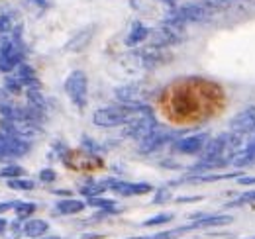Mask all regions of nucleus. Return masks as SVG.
<instances>
[{"label": "nucleus", "instance_id": "15", "mask_svg": "<svg viewBox=\"0 0 255 239\" xmlns=\"http://www.w3.org/2000/svg\"><path fill=\"white\" fill-rule=\"evenodd\" d=\"M87 206L100 208V210H104V212H110V214H118V212H120L116 200H112V198H102V196H93V198H89V200H87Z\"/></svg>", "mask_w": 255, "mask_h": 239}, {"label": "nucleus", "instance_id": "4", "mask_svg": "<svg viewBox=\"0 0 255 239\" xmlns=\"http://www.w3.org/2000/svg\"><path fill=\"white\" fill-rule=\"evenodd\" d=\"M65 92L75 106L85 108L89 104V79H87V75L83 71H73L65 79Z\"/></svg>", "mask_w": 255, "mask_h": 239}, {"label": "nucleus", "instance_id": "16", "mask_svg": "<svg viewBox=\"0 0 255 239\" xmlns=\"http://www.w3.org/2000/svg\"><path fill=\"white\" fill-rule=\"evenodd\" d=\"M106 190H108V188H106L104 180H102V182H89V184H85V186L81 188V194H83L85 198H93V196L104 194Z\"/></svg>", "mask_w": 255, "mask_h": 239}, {"label": "nucleus", "instance_id": "1", "mask_svg": "<svg viewBox=\"0 0 255 239\" xmlns=\"http://www.w3.org/2000/svg\"><path fill=\"white\" fill-rule=\"evenodd\" d=\"M228 96L220 83L206 77H181L157 94V114L169 125L187 127L206 123L226 110Z\"/></svg>", "mask_w": 255, "mask_h": 239}, {"label": "nucleus", "instance_id": "22", "mask_svg": "<svg viewBox=\"0 0 255 239\" xmlns=\"http://www.w3.org/2000/svg\"><path fill=\"white\" fill-rule=\"evenodd\" d=\"M55 179H57V173H55L53 169H43V171L39 173V180H41V182H47V184H49V182H53Z\"/></svg>", "mask_w": 255, "mask_h": 239}, {"label": "nucleus", "instance_id": "28", "mask_svg": "<svg viewBox=\"0 0 255 239\" xmlns=\"http://www.w3.org/2000/svg\"><path fill=\"white\" fill-rule=\"evenodd\" d=\"M41 239H61V238H57V236H43Z\"/></svg>", "mask_w": 255, "mask_h": 239}, {"label": "nucleus", "instance_id": "11", "mask_svg": "<svg viewBox=\"0 0 255 239\" xmlns=\"http://www.w3.org/2000/svg\"><path fill=\"white\" fill-rule=\"evenodd\" d=\"M93 35H95V28L89 26V28H83L81 31H77L65 45V51L69 53H81L89 47V43L93 41Z\"/></svg>", "mask_w": 255, "mask_h": 239}, {"label": "nucleus", "instance_id": "29", "mask_svg": "<svg viewBox=\"0 0 255 239\" xmlns=\"http://www.w3.org/2000/svg\"><path fill=\"white\" fill-rule=\"evenodd\" d=\"M161 2H167V4H173L175 0H161Z\"/></svg>", "mask_w": 255, "mask_h": 239}, {"label": "nucleus", "instance_id": "7", "mask_svg": "<svg viewBox=\"0 0 255 239\" xmlns=\"http://www.w3.org/2000/svg\"><path fill=\"white\" fill-rule=\"evenodd\" d=\"M106 188L120 194V196H143V194H149L153 190L151 184L147 182H129V180H122V179H112V180H104Z\"/></svg>", "mask_w": 255, "mask_h": 239}, {"label": "nucleus", "instance_id": "19", "mask_svg": "<svg viewBox=\"0 0 255 239\" xmlns=\"http://www.w3.org/2000/svg\"><path fill=\"white\" fill-rule=\"evenodd\" d=\"M14 210H16V216H18L20 220H26V218H30L33 212L37 210V206H35L33 202H18Z\"/></svg>", "mask_w": 255, "mask_h": 239}, {"label": "nucleus", "instance_id": "8", "mask_svg": "<svg viewBox=\"0 0 255 239\" xmlns=\"http://www.w3.org/2000/svg\"><path fill=\"white\" fill-rule=\"evenodd\" d=\"M230 131L238 135L255 133V106H246L230 120Z\"/></svg>", "mask_w": 255, "mask_h": 239}, {"label": "nucleus", "instance_id": "5", "mask_svg": "<svg viewBox=\"0 0 255 239\" xmlns=\"http://www.w3.org/2000/svg\"><path fill=\"white\" fill-rule=\"evenodd\" d=\"M173 143H175L173 133L157 125L145 139H141V141L137 143V145H139L137 153H141V155H153V153L165 149V147H171Z\"/></svg>", "mask_w": 255, "mask_h": 239}, {"label": "nucleus", "instance_id": "18", "mask_svg": "<svg viewBox=\"0 0 255 239\" xmlns=\"http://www.w3.org/2000/svg\"><path fill=\"white\" fill-rule=\"evenodd\" d=\"M6 184L12 190H32L33 188L32 180L24 179V177H20V179H6Z\"/></svg>", "mask_w": 255, "mask_h": 239}, {"label": "nucleus", "instance_id": "21", "mask_svg": "<svg viewBox=\"0 0 255 239\" xmlns=\"http://www.w3.org/2000/svg\"><path fill=\"white\" fill-rule=\"evenodd\" d=\"M10 31H14V22H12V18L8 16V14H2L0 16V33H10Z\"/></svg>", "mask_w": 255, "mask_h": 239}, {"label": "nucleus", "instance_id": "10", "mask_svg": "<svg viewBox=\"0 0 255 239\" xmlns=\"http://www.w3.org/2000/svg\"><path fill=\"white\" fill-rule=\"evenodd\" d=\"M192 222V230H202V228H220V226H226V224H232L234 222V216H228V214H194L191 216Z\"/></svg>", "mask_w": 255, "mask_h": 239}, {"label": "nucleus", "instance_id": "6", "mask_svg": "<svg viewBox=\"0 0 255 239\" xmlns=\"http://www.w3.org/2000/svg\"><path fill=\"white\" fill-rule=\"evenodd\" d=\"M126 135L129 139H133V141H141V139H145L155 127H157V120L155 116H149V114H135L133 118L128 121L126 125Z\"/></svg>", "mask_w": 255, "mask_h": 239}, {"label": "nucleus", "instance_id": "26", "mask_svg": "<svg viewBox=\"0 0 255 239\" xmlns=\"http://www.w3.org/2000/svg\"><path fill=\"white\" fill-rule=\"evenodd\" d=\"M6 228H8V224H6V220H4V218H0V234H2V232H4Z\"/></svg>", "mask_w": 255, "mask_h": 239}, {"label": "nucleus", "instance_id": "14", "mask_svg": "<svg viewBox=\"0 0 255 239\" xmlns=\"http://www.w3.org/2000/svg\"><path fill=\"white\" fill-rule=\"evenodd\" d=\"M47 230H49V224H47L45 220H37V218L28 220V222L22 226V232H24V236H28V238H43V236L47 234Z\"/></svg>", "mask_w": 255, "mask_h": 239}, {"label": "nucleus", "instance_id": "20", "mask_svg": "<svg viewBox=\"0 0 255 239\" xmlns=\"http://www.w3.org/2000/svg\"><path fill=\"white\" fill-rule=\"evenodd\" d=\"M173 214H157V216H153V218H149V220H145L141 226L143 228H153V226H163V224H169V222H173Z\"/></svg>", "mask_w": 255, "mask_h": 239}, {"label": "nucleus", "instance_id": "23", "mask_svg": "<svg viewBox=\"0 0 255 239\" xmlns=\"http://www.w3.org/2000/svg\"><path fill=\"white\" fill-rule=\"evenodd\" d=\"M16 204H18V202H0V214H4V212H8V210H14Z\"/></svg>", "mask_w": 255, "mask_h": 239}, {"label": "nucleus", "instance_id": "24", "mask_svg": "<svg viewBox=\"0 0 255 239\" xmlns=\"http://www.w3.org/2000/svg\"><path fill=\"white\" fill-rule=\"evenodd\" d=\"M238 182L240 184H255V177H244V175H240Z\"/></svg>", "mask_w": 255, "mask_h": 239}, {"label": "nucleus", "instance_id": "3", "mask_svg": "<svg viewBox=\"0 0 255 239\" xmlns=\"http://www.w3.org/2000/svg\"><path fill=\"white\" fill-rule=\"evenodd\" d=\"M20 63H24V47L18 33L4 35L0 41V71L12 73Z\"/></svg>", "mask_w": 255, "mask_h": 239}, {"label": "nucleus", "instance_id": "2", "mask_svg": "<svg viewBox=\"0 0 255 239\" xmlns=\"http://www.w3.org/2000/svg\"><path fill=\"white\" fill-rule=\"evenodd\" d=\"M139 112H141V108L118 102L116 106H106V108L96 110L93 114V123L98 127H122Z\"/></svg>", "mask_w": 255, "mask_h": 239}, {"label": "nucleus", "instance_id": "25", "mask_svg": "<svg viewBox=\"0 0 255 239\" xmlns=\"http://www.w3.org/2000/svg\"><path fill=\"white\" fill-rule=\"evenodd\" d=\"M81 239H104L102 234H87V236H83Z\"/></svg>", "mask_w": 255, "mask_h": 239}, {"label": "nucleus", "instance_id": "12", "mask_svg": "<svg viewBox=\"0 0 255 239\" xmlns=\"http://www.w3.org/2000/svg\"><path fill=\"white\" fill-rule=\"evenodd\" d=\"M147 37H149V28H147L145 24H141V22H135V24L129 28V31H128L126 45L128 47H135V45L143 43Z\"/></svg>", "mask_w": 255, "mask_h": 239}, {"label": "nucleus", "instance_id": "27", "mask_svg": "<svg viewBox=\"0 0 255 239\" xmlns=\"http://www.w3.org/2000/svg\"><path fill=\"white\" fill-rule=\"evenodd\" d=\"M55 194H57V196H67L69 190H55Z\"/></svg>", "mask_w": 255, "mask_h": 239}, {"label": "nucleus", "instance_id": "17", "mask_svg": "<svg viewBox=\"0 0 255 239\" xmlns=\"http://www.w3.org/2000/svg\"><path fill=\"white\" fill-rule=\"evenodd\" d=\"M0 177L2 179H20V177H26V171H24V167L12 163V165H6L0 171Z\"/></svg>", "mask_w": 255, "mask_h": 239}, {"label": "nucleus", "instance_id": "9", "mask_svg": "<svg viewBox=\"0 0 255 239\" xmlns=\"http://www.w3.org/2000/svg\"><path fill=\"white\" fill-rule=\"evenodd\" d=\"M206 141H208V135H206V133H192V135H187V137L177 139L171 147L177 151V153H181V155L198 157V155L202 153V149H204Z\"/></svg>", "mask_w": 255, "mask_h": 239}, {"label": "nucleus", "instance_id": "13", "mask_svg": "<svg viewBox=\"0 0 255 239\" xmlns=\"http://www.w3.org/2000/svg\"><path fill=\"white\" fill-rule=\"evenodd\" d=\"M85 208H87V202L77 200V198H65V200H59L55 204L57 214H61V216H75V214H81Z\"/></svg>", "mask_w": 255, "mask_h": 239}]
</instances>
